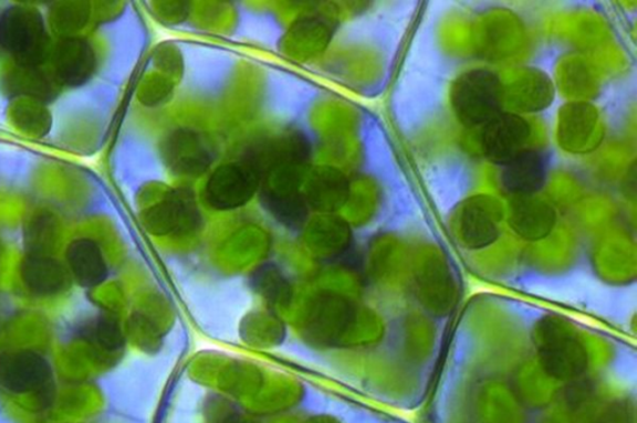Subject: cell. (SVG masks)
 <instances>
[{"label":"cell","mask_w":637,"mask_h":423,"mask_svg":"<svg viewBox=\"0 0 637 423\" xmlns=\"http://www.w3.org/2000/svg\"><path fill=\"white\" fill-rule=\"evenodd\" d=\"M451 104L466 127L484 126L502 113L503 83L488 70H470L456 80Z\"/></svg>","instance_id":"1"},{"label":"cell","mask_w":637,"mask_h":423,"mask_svg":"<svg viewBox=\"0 0 637 423\" xmlns=\"http://www.w3.org/2000/svg\"><path fill=\"white\" fill-rule=\"evenodd\" d=\"M46 45L43 20L35 10L14 7L0 17V47L20 64L39 63Z\"/></svg>","instance_id":"2"},{"label":"cell","mask_w":637,"mask_h":423,"mask_svg":"<svg viewBox=\"0 0 637 423\" xmlns=\"http://www.w3.org/2000/svg\"><path fill=\"white\" fill-rule=\"evenodd\" d=\"M532 127L515 113H502L483 126L481 147L491 163L505 166L512 159L530 149Z\"/></svg>","instance_id":"3"},{"label":"cell","mask_w":637,"mask_h":423,"mask_svg":"<svg viewBox=\"0 0 637 423\" xmlns=\"http://www.w3.org/2000/svg\"><path fill=\"white\" fill-rule=\"evenodd\" d=\"M541 351L544 369L556 379L579 377L586 368V357L579 342L560 325L542 330Z\"/></svg>","instance_id":"4"},{"label":"cell","mask_w":637,"mask_h":423,"mask_svg":"<svg viewBox=\"0 0 637 423\" xmlns=\"http://www.w3.org/2000/svg\"><path fill=\"white\" fill-rule=\"evenodd\" d=\"M500 220L501 211L492 199L472 198L458 213V235L468 247L481 248L491 245L500 235Z\"/></svg>","instance_id":"5"},{"label":"cell","mask_w":637,"mask_h":423,"mask_svg":"<svg viewBox=\"0 0 637 423\" xmlns=\"http://www.w3.org/2000/svg\"><path fill=\"white\" fill-rule=\"evenodd\" d=\"M165 158L169 167L182 175H201L211 166V145L202 135L191 130H179L168 139Z\"/></svg>","instance_id":"6"},{"label":"cell","mask_w":637,"mask_h":423,"mask_svg":"<svg viewBox=\"0 0 637 423\" xmlns=\"http://www.w3.org/2000/svg\"><path fill=\"white\" fill-rule=\"evenodd\" d=\"M547 160L541 150L526 149L503 166V188L515 197H531L540 191L546 180Z\"/></svg>","instance_id":"7"},{"label":"cell","mask_w":637,"mask_h":423,"mask_svg":"<svg viewBox=\"0 0 637 423\" xmlns=\"http://www.w3.org/2000/svg\"><path fill=\"white\" fill-rule=\"evenodd\" d=\"M261 179L259 170L243 158L219 167L208 181V193L213 200H243L253 193Z\"/></svg>","instance_id":"8"},{"label":"cell","mask_w":637,"mask_h":423,"mask_svg":"<svg viewBox=\"0 0 637 423\" xmlns=\"http://www.w3.org/2000/svg\"><path fill=\"white\" fill-rule=\"evenodd\" d=\"M554 97L551 78L536 70H525L511 85L503 84V104L532 113L550 107Z\"/></svg>","instance_id":"9"},{"label":"cell","mask_w":637,"mask_h":423,"mask_svg":"<svg viewBox=\"0 0 637 423\" xmlns=\"http://www.w3.org/2000/svg\"><path fill=\"white\" fill-rule=\"evenodd\" d=\"M55 59L58 76L67 84H82L93 73V50L83 42H69L63 46L59 45Z\"/></svg>","instance_id":"10"},{"label":"cell","mask_w":637,"mask_h":423,"mask_svg":"<svg viewBox=\"0 0 637 423\" xmlns=\"http://www.w3.org/2000/svg\"><path fill=\"white\" fill-rule=\"evenodd\" d=\"M532 197H518L513 213L514 228L526 237H540L550 233L554 214L550 207Z\"/></svg>","instance_id":"11"}]
</instances>
